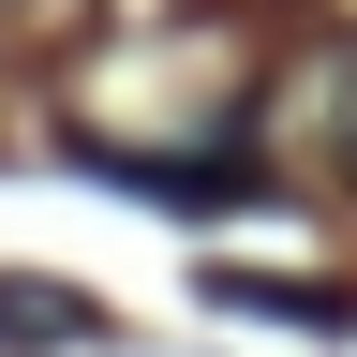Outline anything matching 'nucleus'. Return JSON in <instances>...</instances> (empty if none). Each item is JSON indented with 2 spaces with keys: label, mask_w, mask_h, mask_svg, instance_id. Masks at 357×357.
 <instances>
[{
  "label": "nucleus",
  "mask_w": 357,
  "mask_h": 357,
  "mask_svg": "<svg viewBox=\"0 0 357 357\" xmlns=\"http://www.w3.org/2000/svg\"><path fill=\"white\" fill-rule=\"evenodd\" d=\"M298 134H312V149H328V164L357 178V30H342L312 75H298Z\"/></svg>",
  "instance_id": "obj_1"
},
{
  "label": "nucleus",
  "mask_w": 357,
  "mask_h": 357,
  "mask_svg": "<svg viewBox=\"0 0 357 357\" xmlns=\"http://www.w3.org/2000/svg\"><path fill=\"white\" fill-rule=\"evenodd\" d=\"M0 328H15V342H89V298H60V283H0Z\"/></svg>",
  "instance_id": "obj_2"
}]
</instances>
